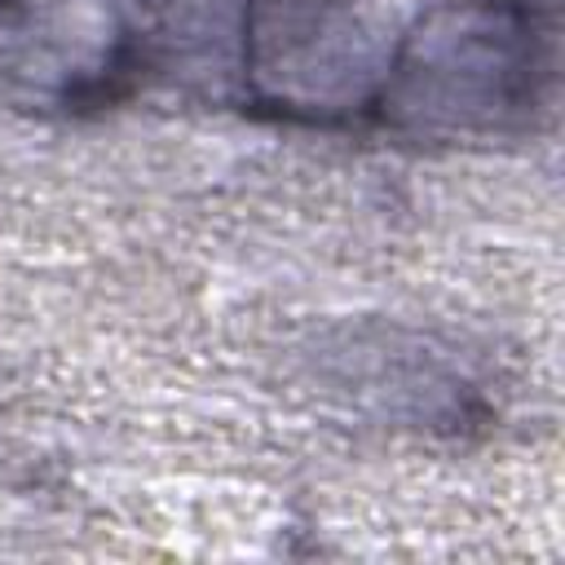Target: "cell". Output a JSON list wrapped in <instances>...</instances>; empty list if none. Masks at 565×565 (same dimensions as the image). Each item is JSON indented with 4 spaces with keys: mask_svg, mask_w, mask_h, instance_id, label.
<instances>
[{
    "mask_svg": "<svg viewBox=\"0 0 565 565\" xmlns=\"http://www.w3.org/2000/svg\"><path fill=\"white\" fill-rule=\"evenodd\" d=\"M132 62V26L115 0H0V93L79 106L110 97Z\"/></svg>",
    "mask_w": 565,
    "mask_h": 565,
    "instance_id": "obj_3",
    "label": "cell"
},
{
    "mask_svg": "<svg viewBox=\"0 0 565 565\" xmlns=\"http://www.w3.org/2000/svg\"><path fill=\"white\" fill-rule=\"evenodd\" d=\"M388 53L375 49L358 0H252L243 71L252 97L287 115L331 119L375 102Z\"/></svg>",
    "mask_w": 565,
    "mask_h": 565,
    "instance_id": "obj_2",
    "label": "cell"
},
{
    "mask_svg": "<svg viewBox=\"0 0 565 565\" xmlns=\"http://www.w3.org/2000/svg\"><path fill=\"white\" fill-rule=\"evenodd\" d=\"M552 31L521 0H455L388 53L380 110L424 132H499L525 119L547 79Z\"/></svg>",
    "mask_w": 565,
    "mask_h": 565,
    "instance_id": "obj_1",
    "label": "cell"
}]
</instances>
